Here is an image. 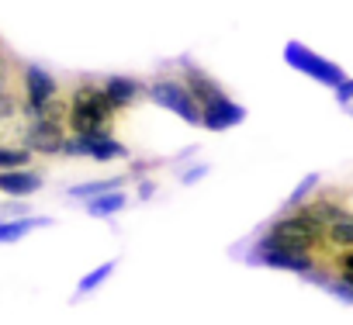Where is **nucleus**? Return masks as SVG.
<instances>
[{
	"label": "nucleus",
	"instance_id": "0eeeda50",
	"mask_svg": "<svg viewBox=\"0 0 353 325\" xmlns=\"http://www.w3.org/2000/svg\"><path fill=\"white\" fill-rule=\"evenodd\" d=\"M59 152H66V156H90L97 162L128 156V149L114 135H73V138H63V149Z\"/></svg>",
	"mask_w": 353,
	"mask_h": 325
},
{
	"label": "nucleus",
	"instance_id": "423d86ee",
	"mask_svg": "<svg viewBox=\"0 0 353 325\" xmlns=\"http://www.w3.org/2000/svg\"><path fill=\"white\" fill-rule=\"evenodd\" d=\"M56 94H59V83H56L52 73H46L35 63H28L21 70V111H25V118L39 114Z\"/></svg>",
	"mask_w": 353,
	"mask_h": 325
},
{
	"label": "nucleus",
	"instance_id": "4be33fe9",
	"mask_svg": "<svg viewBox=\"0 0 353 325\" xmlns=\"http://www.w3.org/2000/svg\"><path fill=\"white\" fill-rule=\"evenodd\" d=\"M152 191H156V184H152V180H142V187H139V198H152Z\"/></svg>",
	"mask_w": 353,
	"mask_h": 325
},
{
	"label": "nucleus",
	"instance_id": "6ab92c4d",
	"mask_svg": "<svg viewBox=\"0 0 353 325\" xmlns=\"http://www.w3.org/2000/svg\"><path fill=\"white\" fill-rule=\"evenodd\" d=\"M111 273H114V260H108V263H101V266H97L94 273H87V277L80 280L77 294H90V291H97V287H101V284H104V280H108Z\"/></svg>",
	"mask_w": 353,
	"mask_h": 325
},
{
	"label": "nucleus",
	"instance_id": "ddd939ff",
	"mask_svg": "<svg viewBox=\"0 0 353 325\" xmlns=\"http://www.w3.org/2000/svg\"><path fill=\"white\" fill-rule=\"evenodd\" d=\"M291 211H294V208H291ZM298 215H305L308 222H315V225L325 232V225H332L336 218H343V215H346V208H343V205H336L332 198H319V201L301 205V208H298Z\"/></svg>",
	"mask_w": 353,
	"mask_h": 325
},
{
	"label": "nucleus",
	"instance_id": "4468645a",
	"mask_svg": "<svg viewBox=\"0 0 353 325\" xmlns=\"http://www.w3.org/2000/svg\"><path fill=\"white\" fill-rule=\"evenodd\" d=\"M322 239H325V246L329 249H353V215L346 211L343 218H336L332 225H325V232H322Z\"/></svg>",
	"mask_w": 353,
	"mask_h": 325
},
{
	"label": "nucleus",
	"instance_id": "6e6552de",
	"mask_svg": "<svg viewBox=\"0 0 353 325\" xmlns=\"http://www.w3.org/2000/svg\"><path fill=\"white\" fill-rule=\"evenodd\" d=\"M256 260L277 270H291V273H312L315 266L312 253H291V249H274V246H256Z\"/></svg>",
	"mask_w": 353,
	"mask_h": 325
},
{
	"label": "nucleus",
	"instance_id": "9d476101",
	"mask_svg": "<svg viewBox=\"0 0 353 325\" xmlns=\"http://www.w3.org/2000/svg\"><path fill=\"white\" fill-rule=\"evenodd\" d=\"M243 118H246V107H239V104L229 101V97H222V101L201 107V125H205L208 132H225V128L239 125Z\"/></svg>",
	"mask_w": 353,
	"mask_h": 325
},
{
	"label": "nucleus",
	"instance_id": "2eb2a0df",
	"mask_svg": "<svg viewBox=\"0 0 353 325\" xmlns=\"http://www.w3.org/2000/svg\"><path fill=\"white\" fill-rule=\"evenodd\" d=\"M49 218H14V222H0V242H18L35 229H46Z\"/></svg>",
	"mask_w": 353,
	"mask_h": 325
},
{
	"label": "nucleus",
	"instance_id": "1a4fd4ad",
	"mask_svg": "<svg viewBox=\"0 0 353 325\" xmlns=\"http://www.w3.org/2000/svg\"><path fill=\"white\" fill-rule=\"evenodd\" d=\"M101 90H104V97H108V104H111L114 111H125V107H132V104L145 94V83H139V80H132V76H108V80L101 83Z\"/></svg>",
	"mask_w": 353,
	"mask_h": 325
},
{
	"label": "nucleus",
	"instance_id": "a211bd4d",
	"mask_svg": "<svg viewBox=\"0 0 353 325\" xmlns=\"http://www.w3.org/2000/svg\"><path fill=\"white\" fill-rule=\"evenodd\" d=\"M32 162V152L25 145H4L0 142V170H21Z\"/></svg>",
	"mask_w": 353,
	"mask_h": 325
},
{
	"label": "nucleus",
	"instance_id": "20e7f679",
	"mask_svg": "<svg viewBox=\"0 0 353 325\" xmlns=\"http://www.w3.org/2000/svg\"><path fill=\"white\" fill-rule=\"evenodd\" d=\"M66 138V121H52V118H28L25 128L18 132V145H25L28 152H42V156H56L63 149Z\"/></svg>",
	"mask_w": 353,
	"mask_h": 325
},
{
	"label": "nucleus",
	"instance_id": "f8f14e48",
	"mask_svg": "<svg viewBox=\"0 0 353 325\" xmlns=\"http://www.w3.org/2000/svg\"><path fill=\"white\" fill-rule=\"evenodd\" d=\"M184 87L191 90V97L201 104V107H208V104H215V101H222V97H229L205 70H198V66H188V73H184Z\"/></svg>",
	"mask_w": 353,
	"mask_h": 325
},
{
	"label": "nucleus",
	"instance_id": "412c9836",
	"mask_svg": "<svg viewBox=\"0 0 353 325\" xmlns=\"http://www.w3.org/2000/svg\"><path fill=\"white\" fill-rule=\"evenodd\" d=\"M205 174H208V167H194V170H188V174H184V184H194V180H201Z\"/></svg>",
	"mask_w": 353,
	"mask_h": 325
},
{
	"label": "nucleus",
	"instance_id": "7ed1b4c3",
	"mask_svg": "<svg viewBox=\"0 0 353 325\" xmlns=\"http://www.w3.org/2000/svg\"><path fill=\"white\" fill-rule=\"evenodd\" d=\"M145 94H149V101H156L159 107L173 111L176 118H184V121H191V125H201V104L191 97V90L184 87V80L159 76V80L145 83Z\"/></svg>",
	"mask_w": 353,
	"mask_h": 325
},
{
	"label": "nucleus",
	"instance_id": "dca6fc26",
	"mask_svg": "<svg viewBox=\"0 0 353 325\" xmlns=\"http://www.w3.org/2000/svg\"><path fill=\"white\" fill-rule=\"evenodd\" d=\"M125 194H121V187L118 191H108V194H97V198H87V211L94 215V218H108V215H114V211H121L125 208Z\"/></svg>",
	"mask_w": 353,
	"mask_h": 325
},
{
	"label": "nucleus",
	"instance_id": "f257e3e1",
	"mask_svg": "<svg viewBox=\"0 0 353 325\" xmlns=\"http://www.w3.org/2000/svg\"><path fill=\"white\" fill-rule=\"evenodd\" d=\"M66 101V125L73 128V135H111L118 111L108 104L101 83H77Z\"/></svg>",
	"mask_w": 353,
	"mask_h": 325
},
{
	"label": "nucleus",
	"instance_id": "39448f33",
	"mask_svg": "<svg viewBox=\"0 0 353 325\" xmlns=\"http://www.w3.org/2000/svg\"><path fill=\"white\" fill-rule=\"evenodd\" d=\"M284 63L288 66H294L298 73H305V76H312V80H319V83H325V87H339L346 76H343V70L336 66V63H329V59H322V56H315L312 49H305L301 42H288L284 45Z\"/></svg>",
	"mask_w": 353,
	"mask_h": 325
},
{
	"label": "nucleus",
	"instance_id": "5701e85b",
	"mask_svg": "<svg viewBox=\"0 0 353 325\" xmlns=\"http://www.w3.org/2000/svg\"><path fill=\"white\" fill-rule=\"evenodd\" d=\"M339 266H343V270H353V249H346V253H343Z\"/></svg>",
	"mask_w": 353,
	"mask_h": 325
},
{
	"label": "nucleus",
	"instance_id": "f3484780",
	"mask_svg": "<svg viewBox=\"0 0 353 325\" xmlns=\"http://www.w3.org/2000/svg\"><path fill=\"white\" fill-rule=\"evenodd\" d=\"M121 184H125V177H111V180H90V184H77V187H70L66 194H70V198H97V194L118 191Z\"/></svg>",
	"mask_w": 353,
	"mask_h": 325
},
{
	"label": "nucleus",
	"instance_id": "9b49d317",
	"mask_svg": "<svg viewBox=\"0 0 353 325\" xmlns=\"http://www.w3.org/2000/svg\"><path fill=\"white\" fill-rule=\"evenodd\" d=\"M35 191H42V174H32L28 167H21V170H0V194L28 198Z\"/></svg>",
	"mask_w": 353,
	"mask_h": 325
},
{
	"label": "nucleus",
	"instance_id": "f03ea898",
	"mask_svg": "<svg viewBox=\"0 0 353 325\" xmlns=\"http://www.w3.org/2000/svg\"><path fill=\"white\" fill-rule=\"evenodd\" d=\"M260 246H274V249H291V253H315L319 246H325L322 229L315 222H308L305 215H284L270 225V232L260 239Z\"/></svg>",
	"mask_w": 353,
	"mask_h": 325
},
{
	"label": "nucleus",
	"instance_id": "aec40b11",
	"mask_svg": "<svg viewBox=\"0 0 353 325\" xmlns=\"http://www.w3.org/2000/svg\"><path fill=\"white\" fill-rule=\"evenodd\" d=\"M315 187H319V174H308V177H305V180L294 187V194L288 198V208H298V205H301V201H305V198L315 191Z\"/></svg>",
	"mask_w": 353,
	"mask_h": 325
},
{
	"label": "nucleus",
	"instance_id": "b1692460",
	"mask_svg": "<svg viewBox=\"0 0 353 325\" xmlns=\"http://www.w3.org/2000/svg\"><path fill=\"white\" fill-rule=\"evenodd\" d=\"M343 280H346V284L353 287V270H343Z\"/></svg>",
	"mask_w": 353,
	"mask_h": 325
}]
</instances>
